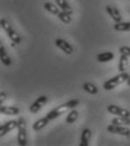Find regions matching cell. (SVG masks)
Wrapping results in <instances>:
<instances>
[{"instance_id":"17","label":"cell","mask_w":130,"mask_h":146,"mask_svg":"<svg viewBox=\"0 0 130 146\" xmlns=\"http://www.w3.org/2000/svg\"><path fill=\"white\" fill-rule=\"evenodd\" d=\"M111 124L114 125H122V126H129L130 125V117H122V116H117L111 120Z\"/></svg>"},{"instance_id":"2","label":"cell","mask_w":130,"mask_h":146,"mask_svg":"<svg viewBox=\"0 0 130 146\" xmlns=\"http://www.w3.org/2000/svg\"><path fill=\"white\" fill-rule=\"evenodd\" d=\"M128 78H129V74L127 73V71L126 72H120V74H118V75L113 76L111 79H109L108 81H106L103 83V89L107 90V91L112 90V89L117 88L119 84H121L123 82H127Z\"/></svg>"},{"instance_id":"9","label":"cell","mask_w":130,"mask_h":146,"mask_svg":"<svg viewBox=\"0 0 130 146\" xmlns=\"http://www.w3.org/2000/svg\"><path fill=\"white\" fill-rule=\"evenodd\" d=\"M47 100H48V98H47L46 96H40L39 98H37V100L29 107V111H30L32 113L38 112L39 110L42 109V107L47 102Z\"/></svg>"},{"instance_id":"8","label":"cell","mask_w":130,"mask_h":146,"mask_svg":"<svg viewBox=\"0 0 130 146\" xmlns=\"http://www.w3.org/2000/svg\"><path fill=\"white\" fill-rule=\"evenodd\" d=\"M108 111L111 115H115V116H122V117H130V111L125 108H121L119 106L115 105H110L108 106Z\"/></svg>"},{"instance_id":"6","label":"cell","mask_w":130,"mask_h":146,"mask_svg":"<svg viewBox=\"0 0 130 146\" xmlns=\"http://www.w3.org/2000/svg\"><path fill=\"white\" fill-rule=\"evenodd\" d=\"M55 45L58 47V48H61L65 54L67 55H71L73 53V46L70 44V43H67L66 40H64V39H62V38H57L55 40Z\"/></svg>"},{"instance_id":"1","label":"cell","mask_w":130,"mask_h":146,"mask_svg":"<svg viewBox=\"0 0 130 146\" xmlns=\"http://www.w3.org/2000/svg\"><path fill=\"white\" fill-rule=\"evenodd\" d=\"M79 104H80L79 99H72V100H70V101H67V102H65V104H63V105H61V106H57V107L54 108L52 111H49V112L46 115V117H47L49 120H53V119H55L57 117H59L61 115L65 113L66 111L74 109Z\"/></svg>"},{"instance_id":"26","label":"cell","mask_w":130,"mask_h":146,"mask_svg":"<svg viewBox=\"0 0 130 146\" xmlns=\"http://www.w3.org/2000/svg\"><path fill=\"white\" fill-rule=\"evenodd\" d=\"M127 83H128V86L130 87V75H129V78H128V80H127Z\"/></svg>"},{"instance_id":"5","label":"cell","mask_w":130,"mask_h":146,"mask_svg":"<svg viewBox=\"0 0 130 146\" xmlns=\"http://www.w3.org/2000/svg\"><path fill=\"white\" fill-rule=\"evenodd\" d=\"M108 131L112 133V134H118V135H121V136H130V129L126 126H122V125H114L111 124L108 126Z\"/></svg>"},{"instance_id":"10","label":"cell","mask_w":130,"mask_h":146,"mask_svg":"<svg viewBox=\"0 0 130 146\" xmlns=\"http://www.w3.org/2000/svg\"><path fill=\"white\" fill-rule=\"evenodd\" d=\"M106 10H107V13L109 14V16H111L112 20H113L114 23H120V21H121L122 16L120 15V11L118 10V8L112 7V6H107V7H106Z\"/></svg>"},{"instance_id":"18","label":"cell","mask_w":130,"mask_h":146,"mask_svg":"<svg viewBox=\"0 0 130 146\" xmlns=\"http://www.w3.org/2000/svg\"><path fill=\"white\" fill-rule=\"evenodd\" d=\"M117 32H130V21H120L115 23L113 26Z\"/></svg>"},{"instance_id":"3","label":"cell","mask_w":130,"mask_h":146,"mask_svg":"<svg viewBox=\"0 0 130 146\" xmlns=\"http://www.w3.org/2000/svg\"><path fill=\"white\" fill-rule=\"evenodd\" d=\"M0 25H1V28L6 32V34L8 35V37L13 40V43H16V44H19L20 43V36L19 34H17V32L13 28V26L9 24V21L7 19L2 18L0 20Z\"/></svg>"},{"instance_id":"25","label":"cell","mask_w":130,"mask_h":146,"mask_svg":"<svg viewBox=\"0 0 130 146\" xmlns=\"http://www.w3.org/2000/svg\"><path fill=\"white\" fill-rule=\"evenodd\" d=\"M0 97H1V98H0V104L2 105V102H3V100L6 99V94H5L3 92H1V93H0Z\"/></svg>"},{"instance_id":"24","label":"cell","mask_w":130,"mask_h":146,"mask_svg":"<svg viewBox=\"0 0 130 146\" xmlns=\"http://www.w3.org/2000/svg\"><path fill=\"white\" fill-rule=\"evenodd\" d=\"M119 53L120 54H126L130 56V47L128 46H121L120 48H119Z\"/></svg>"},{"instance_id":"21","label":"cell","mask_w":130,"mask_h":146,"mask_svg":"<svg viewBox=\"0 0 130 146\" xmlns=\"http://www.w3.org/2000/svg\"><path fill=\"white\" fill-rule=\"evenodd\" d=\"M82 88L84 89V91H86L88 93H90V94H96V93H98V88H96L93 83H91V82H85V83H83Z\"/></svg>"},{"instance_id":"14","label":"cell","mask_w":130,"mask_h":146,"mask_svg":"<svg viewBox=\"0 0 130 146\" xmlns=\"http://www.w3.org/2000/svg\"><path fill=\"white\" fill-rule=\"evenodd\" d=\"M55 2L56 5L61 8V10H63V11L70 14V15L73 14V9H72V7L69 5V2L66 0H55Z\"/></svg>"},{"instance_id":"20","label":"cell","mask_w":130,"mask_h":146,"mask_svg":"<svg viewBox=\"0 0 130 146\" xmlns=\"http://www.w3.org/2000/svg\"><path fill=\"white\" fill-rule=\"evenodd\" d=\"M44 8H45V10H47L48 13L54 14V15H58V13L61 11V10H59V7H58V6H55V5L52 3V2H45Z\"/></svg>"},{"instance_id":"16","label":"cell","mask_w":130,"mask_h":146,"mask_svg":"<svg viewBox=\"0 0 130 146\" xmlns=\"http://www.w3.org/2000/svg\"><path fill=\"white\" fill-rule=\"evenodd\" d=\"M0 60L3 63V65H6V66H10L11 65V58L8 56L7 52H6V48L2 45L0 46Z\"/></svg>"},{"instance_id":"12","label":"cell","mask_w":130,"mask_h":146,"mask_svg":"<svg viewBox=\"0 0 130 146\" xmlns=\"http://www.w3.org/2000/svg\"><path fill=\"white\" fill-rule=\"evenodd\" d=\"M129 56L126 54H121L120 55V58H119V65H118V69H119V72H126L127 69H128V64H129Z\"/></svg>"},{"instance_id":"19","label":"cell","mask_w":130,"mask_h":146,"mask_svg":"<svg viewBox=\"0 0 130 146\" xmlns=\"http://www.w3.org/2000/svg\"><path fill=\"white\" fill-rule=\"evenodd\" d=\"M113 57H114V54L112 52H103V53H100V54L96 55V60L101 63L102 62H109Z\"/></svg>"},{"instance_id":"15","label":"cell","mask_w":130,"mask_h":146,"mask_svg":"<svg viewBox=\"0 0 130 146\" xmlns=\"http://www.w3.org/2000/svg\"><path fill=\"white\" fill-rule=\"evenodd\" d=\"M51 120L47 118V117H44V118H40V119H38L35 121V124L33 125V129L34 130H36V131H39V130H42L44 127H46L47 126V124L49 123Z\"/></svg>"},{"instance_id":"11","label":"cell","mask_w":130,"mask_h":146,"mask_svg":"<svg viewBox=\"0 0 130 146\" xmlns=\"http://www.w3.org/2000/svg\"><path fill=\"white\" fill-rule=\"evenodd\" d=\"M0 112L2 115H7V116H15V115L19 113V108L18 107H13V106H1Z\"/></svg>"},{"instance_id":"13","label":"cell","mask_w":130,"mask_h":146,"mask_svg":"<svg viewBox=\"0 0 130 146\" xmlns=\"http://www.w3.org/2000/svg\"><path fill=\"white\" fill-rule=\"evenodd\" d=\"M92 136V133L89 128H85L82 130V134H81V143L80 146H88L89 145V141Z\"/></svg>"},{"instance_id":"22","label":"cell","mask_w":130,"mask_h":146,"mask_svg":"<svg viewBox=\"0 0 130 146\" xmlns=\"http://www.w3.org/2000/svg\"><path fill=\"white\" fill-rule=\"evenodd\" d=\"M71 16H72V15H70V14H67V13L63 11V10H62V11H59V13H58V15H57L58 19H59L62 23L66 24V25L71 24V21H72V18H71Z\"/></svg>"},{"instance_id":"4","label":"cell","mask_w":130,"mask_h":146,"mask_svg":"<svg viewBox=\"0 0 130 146\" xmlns=\"http://www.w3.org/2000/svg\"><path fill=\"white\" fill-rule=\"evenodd\" d=\"M18 145H27V128H26V120L24 117H20L18 119Z\"/></svg>"},{"instance_id":"7","label":"cell","mask_w":130,"mask_h":146,"mask_svg":"<svg viewBox=\"0 0 130 146\" xmlns=\"http://www.w3.org/2000/svg\"><path fill=\"white\" fill-rule=\"evenodd\" d=\"M18 127V120H9L0 126V137H3L7 133Z\"/></svg>"},{"instance_id":"23","label":"cell","mask_w":130,"mask_h":146,"mask_svg":"<svg viewBox=\"0 0 130 146\" xmlns=\"http://www.w3.org/2000/svg\"><path fill=\"white\" fill-rule=\"evenodd\" d=\"M77 117H79V112L74 109H72L70 112H69V115L66 116V119H65V123L66 124H73L75 123V120L77 119Z\"/></svg>"}]
</instances>
